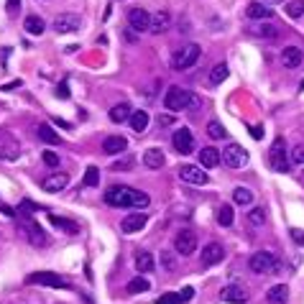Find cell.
I'll return each mask as SVG.
<instances>
[{"instance_id":"6da1fadb","label":"cell","mask_w":304,"mask_h":304,"mask_svg":"<svg viewBox=\"0 0 304 304\" xmlns=\"http://www.w3.org/2000/svg\"><path fill=\"white\" fill-rule=\"evenodd\" d=\"M105 202L110 207H135V210H146L151 197L141 189H133V187H125V184H113L105 189Z\"/></svg>"},{"instance_id":"7a4b0ae2","label":"cell","mask_w":304,"mask_h":304,"mask_svg":"<svg viewBox=\"0 0 304 304\" xmlns=\"http://www.w3.org/2000/svg\"><path fill=\"white\" fill-rule=\"evenodd\" d=\"M164 107L172 110V113H179V110H197V107H200V97L174 85V87H169L167 95H164Z\"/></svg>"},{"instance_id":"3957f363","label":"cell","mask_w":304,"mask_h":304,"mask_svg":"<svg viewBox=\"0 0 304 304\" xmlns=\"http://www.w3.org/2000/svg\"><path fill=\"white\" fill-rule=\"evenodd\" d=\"M248 266H251L253 273H279V271H281V263H279V258H276L271 251H258V253H253L251 261H248Z\"/></svg>"},{"instance_id":"277c9868","label":"cell","mask_w":304,"mask_h":304,"mask_svg":"<svg viewBox=\"0 0 304 304\" xmlns=\"http://www.w3.org/2000/svg\"><path fill=\"white\" fill-rule=\"evenodd\" d=\"M268 164H271V169H273V172H279V174H286V172H289L291 159L286 156V143H284V138H276V141L271 143V151H268Z\"/></svg>"},{"instance_id":"5b68a950","label":"cell","mask_w":304,"mask_h":304,"mask_svg":"<svg viewBox=\"0 0 304 304\" xmlns=\"http://www.w3.org/2000/svg\"><path fill=\"white\" fill-rule=\"evenodd\" d=\"M220 156H223V164L230 167V169H243L248 164V151L238 143H228L223 151H220Z\"/></svg>"},{"instance_id":"8992f818","label":"cell","mask_w":304,"mask_h":304,"mask_svg":"<svg viewBox=\"0 0 304 304\" xmlns=\"http://www.w3.org/2000/svg\"><path fill=\"white\" fill-rule=\"evenodd\" d=\"M200 54H202V49H200L197 44H187V46H182V49L177 51V57H174V69L184 72V69L195 67L197 59H200Z\"/></svg>"},{"instance_id":"52a82bcc","label":"cell","mask_w":304,"mask_h":304,"mask_svg":"<svg viewBox=\"0 0 304 304\" xmlns=\"http://www.w3.org/2000/svg\"><path fill=\"white\" fill-rule=\"evenodd\" d=\"M18 156H21V146H18L16 135L8 133V130H0V159L3 161H16Z\"/></svg>"},{"instance_id":"ba28073f","label":"cell","mask_w":304,"mask_h":304,"mask_svg":"<svg viewBox=\"0 0 304 304\" xmlns=\"http://www.w3.org/2000/svg\"><path fill=\"white\" fill-rule=\"evenodd\" d=\"M26 284H41V286H54V289H69V281L62 279L59 273H51V271H36V273L26 276Z\"/></svg>"},{"instance_id":"9c48e42d","label":"cell","mask_w":304,"mask_h":304,"mask_svg":"<svg viewBox=\"0 0 304 304\" xmlns=\"http://www.w3.org/2000/svg\"><path fill=\"white\" fill-rule=\"evenodd\" d=\"M172 143L177 148V154H182V156H187V154L195 151V135H192L189 128H177L172 133Z\"/></svg>"},{"instance_id":"30bf717a","label":"cell","mask_w":304,"mask_h":304,"mask_svg":"<svg viewBox=\"0 0 304 304\" xmlns=\"http://www.w3.org/2000/svg\"><path fill=\"white\" fill-rule=\"evenodd\" d=\"M177 174H179L182 182H187V184H197V187H202V184L210 182V177L202 172V167H195V164H182Z\"/></svg>"},{"instance_id":"8fae6325","label":"cell","mask_w":304,"mask_h":304,"mask_svg":"<svg viewBox=\"0 0 304 304\" xmlns=\"http://www.w3.org/2000/svg\"><path fill=\"white\" fill-rule=\"evenodd\" d=\"M128 26H130V31H151V13L148 11H143V8H133V11H128Z\"/></svg>"},{"instance_id":"7c38bea8","label":"cell","mask_w":304,"mask_h":304,"mask_svg":"<svg viewBox=\"0 0 304 304\" xmlns=\"http://www.w3.org/2000/svg\"><path fill=\"white\" fill-rule=\"evenodd\" d=\"M174 248L179 256H192L197 251V235L192 230H182L177 238H174Z\"/></svg>"},{"instance_id":"4fadbf2b","label":"cell","mask_w":304,"mask_h":304,"mask_svg":"<svg viewBox=\"0 0 304 304\" xmlns=\"http://www.w3.org/2000/svg\"><path fill=\"white\" fill-rule=\"evenodd\" d=\"M79 23H82V18L77 13H62L54 21V31L57 34H74V31H79Z\"/></svg>"},{"instance_id":"5bb4252c","label":"cell","mask_w":304,"mask_h":304,"mask_svg":"<svg viewBox=\"0 0 304 304\" xmlns=\"http://www.w3.org/2000/svg\"><path fill=\"white\" fill-rule=\"evenodd\" d=\"M146 223H148V215H146L143 210H138V212H130V215L123 217L120 230H123V233H138V230L146 228Z\"/></svg>"},{"instance_id":"9a60e30c","label":"cell","mask_w":304,"mask_h":304,"mask_svg":"<svg viewBox=\"0 0 304 304\" xmlns=\"http://www.w3.org/2000/svg\"><path fill=\"white\" fill-rule=\"evenodd\" d=\"M220 299H223V301H230V304H245V301H248V294H245V289H240L238 284H228V286L220 289Z\"/></svg>"},{"instance_id":"2e32d148","label":"cell","mask_w":304,"mask_h":304,"mask_svg":"<svg viewBox=\"0 0 304 304\" xmlns=\"http://www.w3.org/2000/svg\"><path fill=\"white\" fill-rule=\"evenodd\" d=\"M245 16L251 21H268V18H273V11H271V6L261 3V0H253V3H248V8H245Z\"/></svg>"},{"instance_id":"e0dca14e","label":"cell","mask_w":304,"mask_h":304,"mask_svg":"<svg viewBox=\"0 0 304 304\" xmlns=\"http://www.w3.org/2000/svg\"><path fill=\"white\" fill-rule=\"evenodd\" d=\"M223 256H225V251H223L220 243H207V245L202 248V266H205V268H207V266H215V263L223 261Z\"/></svg>"},{"instance_id":"ac0fdd59","label":"cell","mask_w":304,"mask_h":304,"mask_svg":"<svg viewBox=\"0 0 304 304\" xmlns=\"http://www.w3.org/2000/svg\"><path fill=\"white\" fill-rule=\"evenodd\" d=\"M23 230L29 233V243H31V245H41V248H44V245L49 243V240H46V233H44L36 223H31L29 217L23 220Z\"/></svg>"},{"instance_id":"d6986e66","label":"cell","mask_w":304,"mask_h":304,"mask_svg":"<svg viewBox=\"0 0 304 304\" xmlns=\"http://www.w3.org/2000/svg\"><path fill=\"white\" fill-rule=\"evenodd\" d=\"M125 148H128V141H125L123 135H107V138L102 141V151H105V154H110V156L123 154Z\"/></svg>"},{"instance_id":"ffe728a7","label":"cell","mask_w":304,"mask_h":304,"mask_svg":"<svg viewBox=\"0 0 304 304\" xmlns=\"http://www.w3.org/2000/svg\"><path fill=\"white\" fill-rule=\"evenodd\" d=\"M172 29V13L169 11H159L156 16H151V34H164Z\"/></svg>"},{"instance_id":"44dd1931","label":"cell","mask_w":304,"mask_h":304,"mask_svg":"<svg viewBox=\"0 0 304 304\" xmlns=\"http://www.w3.org/2000/svg\"><path fill=\"white\" fill-rule=\"evenodd\" d=\"M67 184H69V174H62V172H59V174H49V177L41 182V187H44L46 192H62Z\"/></svg>"},{"instance_id":"7402d4cb","label":"cell","mask_w":304,"mask_h":304,"mask_svg":"<svg viewBox=\"0 0 304 304\" xmlns=\"http://www.w3.org/2000/svg\"><path fill=\"white\" fill-rule=\"evenodd\" d=\"M266 301L268 304H286L289 301V286L286 284H273L266 291Z\"/></svg>"},{"instance_id":"603a6c76","label":"cell","mask_w":304,"mask_h":304,"mask_svg":"<svg viewBox=\"0 0 304 304\" xmlns=\"http://www.w3.org/2000/svg\"><path fill=\"white\" fill-rule=\"evenodd\" d=\"M301 59H304V51H301L299 46H286V49L281 51V62H284V67H289V69L299 67Z\"/></svg>"},{"instance_id":"cb8c5ba5","label":"cell","mask_w":304,"mask_h":304,"mask_svg":"<svg viewBox=\"0 0 304 304\" xmlns=\"http://www.w3.org/2000/svg\"><path fill=\"white\" fill-rule=\"evenodd\" d=\"M220 161H223V156H220V151H217V148L207 146V148L200 151V164H202L205 169H215Z\"/></svg>"},{"instance_id":"d4e9b609","label":"cell","mask_w":304,"mask_h":304,"mask_svg":"<svg viewBox=\"0 0 304 304\" xmlns=\"http://www.w3.org/2000/svg\"><path fill=\"white\" fill-rule=\"evenodd\" d=\"M143 164H146L148 169H161V167L167 164L164 151H161V148H148L146 154H143Z\"/></svg>"},{"instance_id":"484cf974","label":"cell","mask_w":304,"mask_h":304,"mask_svg":"<svg viewBox=\"0 0 304 304\" xmlns=\"http://www.w3.org/2000/svg\"><path fill=\"white\" fill-rule=\"evenodd\" d=\"M130 115H133V110H130L128 102H118V105L110 107V120H113V123H128Z\"/></svg>"},{"instance_id":"4316f807","label":"cell","mask_w":304,"mask_h":304,"mask_svg":"<svg viewBox=\"0 0 304 304\" xmlns=\"http://www.w3.org/2000/svg\"><path fill=\"white\" fill-rule=\"evenodd\" d=\"M23 31H29L31 36H41V34L46 31V23H44L41 16H29V18L23 21Z\"/></svg>"},{"instance_id":"83f0119b","label":"cell","mask_w":304,"mask_h":304,"mask_svg":"<svg viewBox=\"0 0 304 304\" xmlns=\"http://www.w3.org/2000/svg\"><path fill=\"white\" fill-rule=\"evenodd\" d=\"M253 200H256V195H253L248 187H235V189H233V202H235V205H240V207H251Z\"/></svg>"},{"instance_id":"f1b7e54d","label":"cell","mask_w":304,"mask_h":304,"mask_svg":"<svg viewBox=\"0 0 304 304\" xmlns=\"http://www.w3.org/2000/svg\"><path fill=\"white\" fill-rule=\"evenodd\" d=\"M36 135H39L44 143H49V146H57V143H59V133H54V128H51L49 123H41L39 130H36Z\"/></svg>"},{"instance_id":"f546056e","label":"cell","mask_w":304,"mask_h":304,"mask_svg":"<svg viewBox=\"0 0 304 304\" xmlns=\"http://www.w3.org/2000/svg\"><path fill=\"white\" fill-rule=\"evenodd\" d=\"M154 266H156V261H154V256H151V253H138V256H135V268H138V273L154 271Z\"/></svg>"},{"instance_id":"4dcf8cb0","label":"cell","mask_w":304,"mask_h":304,"mask_svg":"<svg viewBox=\"0 0 304 304\" xmlns=\"http://www.w3.org/2000/svg\"><path fill=\"white\" fill-rule=\"evenodd\" d=\"M148 120H151V118H148L146 110H135V113L130 115V125H133L135 133H143V130L148 128Z\"/></svg>"},{"instance_id":"1f68e13d","label":"cell","mask_w":304,"mask_h":304,"mask_svg":"<svg viewBox=\"0 0 304 304\" xmlns=\"http://www.w3.org/2000/svg\"><path fill=\"white\" fill-rule=\"evenodd\" d=\"M258 39H268V41H273L276 36H279V29L276 26H271V23H261V26H253L251 29Z\"/></svg>"},{"instance_id":"d6a6232c","label":"cell","mask_w":304,"mask_h":304,"mask_svg":"<svg viewBox=\"0 0 304 304\" xmlns=\"http://www.w3.org/2000/svg\"><path fill=\"white\" fill-rule=\"evenodd\" d=\"M228 79V64L225 62H217L215 67H212V72H210V82L212 85H220V82H225Z\"/></svg>"},{"instance_id":"836d02e7","label":"cell","mask_w":304,"mask_h":304,"mask_svg":"<svg viewBox=\"0 0 304 304\" xmlns=\"http://www.w3.org/2000/svg\"><path fill=\"white\" fill-rule=\"evenodd\" d=\"M51 225H54V228H59V230H64V233H69V235H74V233L79 230V225H77V223L64 220V217H57V215H51Z\"/></svg>"},{"instance_id":"e575fe53","label":"cell","mask_w":304,"mask_h":304,"mask_svg":"<svg viewBox=\"0 0 304 304\" xmlns=\"http://www.w3.org/2000/svg\"><path fill=\"white\" fill-rule=\"evenodd\" d=\"M128 294H141V291H148L151 289V284H148V279H143V276H135L133 281H128Z\"/></svg>"},{"instance_id":"d590c367","label":"cell","mask_w":304,"mask_h":304,"mask_svg":"<svg viewBox=\"0 0 304 304\" xmlns=\"http://www.w3.org/2000/svg\"><path fill=\"white\" fill-rule=\"evenodd\" d=\"M286 16L289 18H301L304 16V0H289L286 3Z\"/></svg>"},{"instance_id":"8d00e7d4","label":"cell","mask_w":304,"mask_h":304,"mask_svg":"<svg viewBox=\"0 0 304 304\" xmlns=\"http://www.w3.org/2000/svg\"><path fill=\"white\" fill-rule=\"evenodd\" d=\"M217 223H220L223 228H230V225H233V207H230V205H223V207L217 210Z\"/></svg>"},{"instance_id":"74e56055","label":"cell","mask_w":304,"mask_h":304,"mask_svg":"<svg viewBox=\"0 0 304 304\" xmlns=\"http://www.w3.org/2000/svg\"><path fill=\"white\" fill-rule=\"evenodd\" d=\"M207 135H210L212 141H220V138L228 135V133H225V128H223L217 120H210V123H207Z\"/></svg>"},{"instance_id":"f35d334b","label":"cell","mask_w":304,"mask_h":304,"mask_svg":"<svg viewBox=\"0 0 304 304\" xmlns=\"http://www.w3.org/2000/svg\"><path fill=\"white\" fill-rule=\"evenodd\" d=\"M85 187H97L100 184V169L97 167H90L87 172H85V182H82Z\"/></svg>"},{"instance_id":"ab89813d","label":"cell","mask_w":304,"mask_h":304,"mask_svg":"<svg viewBox=\"0 0 304 304\" xmlns=\"http://www.w3.org/2000/svg\"><path fill=\"white\" fill-rule=\"evenodd\" d=\"M248 223H251V225H263V223H266L263 207H253V210L248 212Z\"/></svg>"},{"instance_id":"60d3db41","label":"cell","mask_w":304,"mask_h":304,"mask_svg":"<svg viewBox=\"0 0 304 304\" xmlns=\"http://www.w3.org/2000/svg\"><path fill=\"white\" fill-rule=\"evenodd\" d=\"M156 304H182V296L174 294V291H167V294H161V296L156 299Z\"/></svg>"},{"instance_id":"b9f144b4","label":"cell","mask_w":304,"mask_h":304,"mask_svg":"<svg viewBox=\"0 0 304 304\" xmlns=\"http://www.w3.org/2000/svg\"><path fill=\"white\" fill-rule=\"evenodd\" d=\"M41 159H44V164L46 167H59V154H54V151H41Z\"/></svg>"},{"instance_id":"7bdbcfd3","label":"cell","mask_w":304,"mask_h":304,"mask_svg":"<svg viewBox=\"0 0 304 304\" xmlns=\"http://www.w3.org/2000/svg\"><path fill=\"white\" fill-rule=\"evenodd\" d=\"M291 161L304 167V143H296V146L291 148Z\"/></svg>"},{"instance_id":"ee69618b","label":"cell","mask_w":304,"mask_h":304,"mask_svg":"<svg viewBox=\"0 0 304 304\" xmlns=\"http://www.w3.org/2000/svg\"><path fill=\"white\" fill-rule=\"evenodd\" d=\"M133 167V156H125V159H118L115 164H113V169L115 172H123V169H130Z\"/></svg>"},{"instance_id":"f6af8a7d","label":"cell","mask_w":304,"mask_h":304,"mask_svg":"<svg viewBox=\"0 0 304 304\" xmlns=\"http://www.w3.org/2000/svg\"><path fill=\"white\" fill-rule=\"evenodd\" d=\"M179 296H182V304H187V301H192V296H195V289H192V286H184V289L179 291Z\"/></svg>"},{"instance_id":"bcb514c9","label":"cell","mask_w":304,"mask_h":304,"mask_svg":"<svg viewBox=\"0 0 304 304\" xmlns=\"http://www.w3.org/2000/svg\"><path fill=\"white\" fill-rule=\"evenodd\" d=\"M291 240H294V243H299V245H304V230L294 228V230H291Z\"/></svg>"},{"instance_id":"7dc6e473","label":"cell","mask_w":304,"mask_h":304,"mask_svg":"<svg viewBox=\"0 0 304 304\" xmlns=\"http://www.w3.org/2000/svg\"><path fill=\"white\" fill-rule=\"evenodd\" d=\"M57 95H59L62 100H67V97H69V87H67V82H62V85L57 87Z\"/></svg>"},{"instance_id":"c3c4849f","label":"cell","mask_w":304,"mask_h":304,"mask_svg":"<svg viewBox=\"0 0 304 304\" xmlns=\"http://www.w3.org/2000/svg\"><path fill=\"white\" fill-rule=\"evenodd\" d=\"M251 135H253L256 141H261V138H263V125H253V128H251Z\"/></svg>"},{"instance_id":"681fc988","label":"cell","mask_w":304,"mask_h":304,"mask_svg":"<svg viewBox=\"0 0 304 304\" xmlns=\"http://www.w3.org/2000/svg\"><path fill=\"white\" fill-rule=\"evenodd\" d=\"M6 8H8V13H16V11L21 8V0H8V6H6Z\"/></svg>"},{"instance_id":"f907efd6","label":"cell","mask_w":304,"mask_h":304,"mask_svg":"<svg viewBox=\"0 0 304 304\" xmlns=\"http://www.w3.org/2000/svg\"><path fill=\"white\" fill-rule=\"evenodd\" d=\"M0 212L8 215V217H16V210H13V207H8V205H3V202H0Z\"/></svg>"},{"instance_id":"816d5d0a","label":"cell","mask_w":304,"mask_h":304,"mask_svg":"<svg viewBox=\"0 0 304 304\" xmlns=\"http://www.w3.org/2000/svg\"><path fill=\"white\" fill-rule=\"evenodd\" d=\"M16 87H21V79H13V82L3 85V87H0V90H3V92H8V90H16Z\"/></svg>"},{"instance_id":"f5cc1de1","label":"cell","mask_w":304,"mask_h":304,"mask_svg":"<svg viewBox=\"0 0 304 304\" xmlns=\"http://www.w3.org/2000/svg\"><path fill=\"white\" fill-rule=\"evenodd\" d=\"M161 261H164V266H167V268H174V258H172L169 253H161Z\"/></svg>"},{"instance_id":"db71d44e","label":"cell","mask_w":304,"mask_h":304,"mask_svg":"<svg viewBox=\"0 0 304 304\" xmlns=\"http://www.w3.org/2000/svg\"><path fill=\"white\" fill-rule=\"evenodd\" d=\"M261 3H266V6H276V3H284V0H261Z\"/></svg>"}]
</instances>
